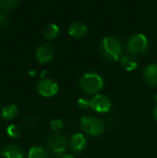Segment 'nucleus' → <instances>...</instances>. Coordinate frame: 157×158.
I'll return each instance as SVG.
<instances>
[{"label":"nucleus","mask_w":157,"mask_h":158,"mask_svg":"<svg viewBox=\"0 0 157 158\" xmlns=\"http://www.w3.org/2000/svg\"><path fill=\"white\" fill-rule=\"evenodd\" d=\"M54 53L55 49L52 44H43L37 48L35 52V56L39 63L45 64L47 62L52 61V59L54 58Z\"/></svg>","instance_id":"8"},{"label":"nucleus","mask_w":157,"mask_h":158,"mask_svg":"<svg viewBox=\"0 0 157 158\" xmlns=\"http://www.w3.org/2000/svg\"><path fill=\"white\" fill-rule=\"evenodd\" d=\"M59 158H74V156L71 155H62Z\"/></svg>","instance_id":"23"},{"label":"nucleus","mask_w":157,"mask_h":158,"mask_svg":"<svg viewBox=\"0 0 157 158\" xmlns=\"http://www.w3.org/2000/svg\"><path fill=\"white\" fill-rule=\"evenodd\" d=\"M148 48V40L144 34L138 33L132 35L128 42V50L134 55L143 54Z\"/></svg>","instance_id":"5"},{"label":"nucleus","mask_w":157,"mask_h":158,"mask_svg":"<svg viewBox=\"0 0 157 158\" xmlns=\"http://www.w3.org/2000/svg\"><path fill=\"white\" fill-rule=\"evenodd\" d=\"M144 81L147 84L151 86H157V65L150 64L148 65L143 72Z\"/></svg>","instance_id":"10"},{"label":"nucleus","mask_w":157,"mask_h":158,"mask_svg":"<svg viewBox=\"0 0 157 158\" xmlns=\"http://www.w3.org/2000/svg\"><path fill=\"white\" fill-rule=\"evenodd\" d=\"M81 89L88 94H93L101 91L104 87V80L97 73L89 72L82 75L79 81Z\"/></svg>","instance_id":"2"},{"label":"nucleus","mask_w":157,"mask_h":158,"mask_svg":"<svg viewBox=\"0 0 157 158\" xmlns=\"http://www.w3.org/2000/svg\"><path fill=\"white\" fill-rule=\"evenodd\" d=\"M154 118H155V121H156V122H157V105H156V106H155V109H154Z\"/></svg>","instance_id":"22"},{"label":"nucleus","mask_w":157,"mask_h":158,"mask_svg":"<svg viewBox=\"0 0 157 158\" xmlns=\"http://www.w3.org/2000/svg\"><path fill=\"white\" fill-rule=\"evenodd\" d=\"M63 121L60 119H54L51 121V130L55 132H57L63 128Z\"/></svg>","instance_id":"20"},{"label":"nucleus","mask_w":157,"mask_h":158,"mask_svg":"<svg viewBox=\"0 0 157 158\" xmlns=\"http://www.w3.org/2000/svg\"><path fill=\"white\" fill-rule=\"evenodd\" d=\"M155 102L157 103V94H155Z\"/></svg>","instance_id":"24"},{"label":"nucleus","mask_w":157,"mask_h":158,"mask_svg":"<svg viewBox=\"0 0 157 158\" xmlns=\"http://www.w3.org/2000/svg\"><path fill=\"white\" fill-rule=\"evenodd\" d=\"M87 26L81 22H74L68 28V33L73 38H81L87 33Z\"/></svg>","instance_id":"12"},{"label":"nucleus","mask_w":157,"mask_h":158,"mask_svg":"<svg viewBox=\"0 0 157 158\" xmlns=\"http://www.w3.org/2000/svg\"><path fill=\"white\" fill-rule=\"evenodd\" d=\"M78 106L81 109H87L88 107L91 106V101L89 100H86L84 98H81L79 101H78Z\"/></svg>","instance_id":"21"},{"label":"nucleus","mask_w":157,"mask_h":158,"mask_svg":"<svg viewBox=\"0 0 157 158\" xmlns=\"http://www.w3.org/2000/svg\"><path fill=\"white\" fill-rule=\"evenodd\" d=\"M37 91L43 97H52L58 92V85L51 79H43L38 83Z\"/></svg>","instance_id":"7"},{"label":"nucleus","mask_w":157,"mask_h":158,"mask_svg":"<svg viewBox=\"0 0 157 158\" xmlns=\"http://www.w3.org/2000/svg\"><path fill=\"white\" fill-rule=\"evenodd\" d=\"M3 158H23L22 149L15 144H7L3 147L1 151Z\"/></svg>","instance_id":"9"},{"label":"nucleus","mask_w":157,"mask_h":158,"mask_svg":"<svg viewBox=\"0 0 157 158\" xmlns=\"http://www.w3.org/2000/svg\"><path fill=\"white\" fill-rule=\"evenodd\" d=\"M81 127L84 132L91 136H99L104 132L105 130L104 124L99 119L91 116H85L81 118Z\"/></svg>","instance_id":"3"},{"label":"nucleus","mask_w":157,"mask_h":158,"mask_svg":"<svg viewBox=\"0 0 157 158\" xmlns=\"http://www.w3.org/2000/svg\"><path fill=\"white\" fill-rule=\"evenodd\" d=\"M20 2L19 0H3L0 1V7L4 11H10L12 9H15Z\"/></svg>","instance_id":"17"},{"label":"nucleus","mask_w":157,"mask_h":158,"mask_svg":"<svg viewBox=\"0 0 157 158\" xmlns=\"http://www.w3.org/2000/svg\"><path fill=\"white\" fill-rule=\"evenodd\" d=\"M59 31V27L56 24H49L44 29V36L48 40H53L58 36Z\"/></svg>","instance_id":"15"},{"label":"nucleus","mask_w":157,"mask_h":158,"mask_svg":"<svg viewBox=\"0 0 157 158\" xmlns=\"http://www.w3.org/2000/svg\"><path fill=\"white\" fill-rule=\"evenodd\" d=\"M91 107L98 113H107L112 107L111 101L103 94H96L91 100Z\"/></svg>","instance_id":"6"},{"label":"nucleus","mask_w":157,"mask_h":158,"mask_svg":"<svg viewBox=\"0 0 157 158\" xmlns=\"http://www.w3.org/2000/svg\"><path fill=\"white\" fill-rule=\"evenodd\" d=\"M18 112H19V108L16 105L14 104H10V105H7L6 106L2 111H1V115H2V118L6 119V120H10V119H13L17 117L18 115Z\"/></svg>","instance_id":"13"},{"label":"nucleus","mask_w":157,"mask_h":158,"mask_svg":"<svg viewBox=\"0 0 157 158\" xmlns=\"http://www.w3.org/2000/svg\"><path fill=\"white\" fill-rule=\"evenodd\" d=\"M47 150L55 156H62L67 149V141L66 139L57 133L49 135L45 141Z\"/></svg>","instance_id":"4"},{"label":"nucleus","mask_w":157,"mask_h":158,"mask_svg":"<svg viewBox=\"0 0 157 158\" xmlns=\"http://www.w3.org/2000/svg\"><path fill=\"white\" fill-rule=\"evenodd\" d=\"M99 49L102 56L108 60L118 61L121 59L123 47L121 42L116 37H105L100 43Z\"/></svg>","instance_id":"1"},{"label":"nucleus","mask_w":157,"mask_h":158,"mask_svg":"<svg viewBox=\"0 0 157 158\" xmlns=\"http://www.w3.org/2000/svg\"><path fill=\"white\" fill-rule=\"evenodd\" d=\"M28 158H48L46 152L39 146H32L28 153Z\"/></svg>","instance_id":"16"},{"label":"nucleus","mask_w":157,"mask_h":158,"mask_svg":"<svg viewBox=\"0 0 157 158\" xmlns=\"http://www.w3.org/2000/svg\"><path fill=\"white\" fill-rule=\"evenodd\" d=\"M6 133L9 137L11 138H18L19 135H20V130L19 129L18 126L14 125V124H11L9 125L7 128H6Z\"/></svg>","instance_id":"18"},{"label":"nucleus","mask_w":157,"mask_h":158,"mask_svg":"<svg viewBox=\"0 0 157 158\" xmlns=\"http://www.w3.org/2000/svg\"><path fill=\"white\" fill-rule=\"evenodd\" d=\"M9 24V19L5 12H0V29L5 30Z\"/></svg>","instance_id":"19"},{"label":"nucleus","mask_w":157,"mask_h":158,"mask_svg":"<svg viewBox=\"0 0 157 158\" xmlns=\"http://www.w3.org/2000/svg\"><path fill=\"white\" fill-rule=\"evenodd\" d=\"M69 146H70L71 150L76 152V153L81 152L86 147V139H85V137L81 133L74 134L70 139Z\"/></svg>","instance_id":"11"},{"label":"nucleus","mask_w":157,"mask_h":158,"mask_svg":"<svg viewBox=\"0 0 157 158\" xmlns=\"http://www.w3.org/2000/svg\"><path fill=\"white\" fill-rule=\"evenodd\" d=\"M120 63H121V66L123 67V69H126L127 71H132V70L136 69L138 67L137 61L130 56H123L120 59Z\"/></svg>","instance_id":"14"}]
</instances>
